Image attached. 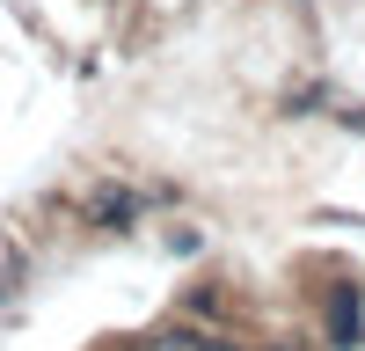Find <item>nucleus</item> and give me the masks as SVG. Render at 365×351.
I'll return each mask as SVG.
<instances>
[{"mask_svg":"<svg viewBox=\"0 0 365 351\" xmlns=\"http://www.w3.org/2000/svg\"><path fill=\"white\" fill-rule=\"evenodd\" d=\"M132 205H139V198H125V190H103L96 205H88V213H96V220H110V227H117V220H132Z\"/></svg>","mask_w":365,"mask_h":351,"instance_id":"2","label":"nucleus"},{"mask_svg":"<svg viewBox=\"0 0 365 351\" xmlns=\"http://www.w3.org/2000/svg\"><path fill=\"white\" fill-rule=\"evenodd\" d=\"M358 337V292L336 285V300H329V344H351Z\"/></svg>","mask_w":365,"mask_h":351,"instance_id":"1","label":"nucleus"}]
</instances>
